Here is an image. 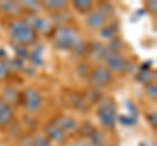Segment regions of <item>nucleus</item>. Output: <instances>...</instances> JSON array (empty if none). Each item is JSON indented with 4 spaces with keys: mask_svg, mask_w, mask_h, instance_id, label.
Returning a JSON list of instances; mask_svg holds the SVG:
<instances>
[{
    "mask_svg": "<svg viewBox=\"0 0 157 146\" xmlns=\"http://www.w3.org/2000/svg\"><path fill=\"white\" fill-rule=\"evenodd\" d=\"M9 34L12 39L16 42V45L26 47L33 45L37 41V33L34 29L24 20H16L9 24Z\"/></svg>",
    "mask_w": 157,
    "mask_h": 146,
    "instance_id": "1",
    "label": "nucleus"
},
{
    "mask_svg": "<svg viewBox=\"0 0 157 146\" xmlns=\"http://www.w3.org/2000/svg\"><path fill=\"white\" fill-rule=\"evenodd\" d=\"M80 42L77 30L72 26L59 27L54 35V45L60 50H73L77 43Z\"/></svg>",
    "mask_w": 157,
    "mask_h": 146,
    "instance_id": "2",
    "label": "nucleus"
},
{
    "mask_svg": "<svg viewBox=\"0 0 157 146\" xmlns=\"http://www.w3.org/2000/svg\"><path fill=\"white\" fill-rule=\"evenodd\" d=\"M98 119L107 129H114L117 121V107L111 99H105L98 107Z\"/></svg>",
    "mask_w": 157,
    "mask_h": 146,
    "instance_id": "3",
    "label": "nucleus"
},
{
    "mask_svg": "<svg viewBox=\"0 0 157 146\" xmlns=\"http://www.w3.org/2000/svg\"><path fill=\"white\" fill-rule=\"evenodd\" d=\"M89 81L90 85L94 89H101V87H106L109 86L113 82V73L109 68L106 67H97L94 71L90 73L89 76Z\"/></svg>",
    "mask_w": 157,
    "mask_h": 146,
    "instance_id": "4",
    "label": "nucleus"
},
{
    "mask_svg": "<svg viewBox=\"0 0 157 146\" xmlns=\"http://www.w3.org/2000/svg\"><path fill=\"white\" fill-rule=\"evenodd\" d=\"M21 98L24 100V107L29 112H37L42 108L43 98L42 95L34 89H26L22 93Z\"/></svg>",
    "mask_w": 157,
    "mask_h": 146,
    "instance_id": "5",
    "label": "nucleus"
},
{
    "mask_svg": "<svg viewBox=\"0 0 157 146\" xmlns=\"http://www.w3.org/2000/svg\"><path fill=\"white\" fill-rule=\"evenodd\" d=\"M105 60L109 69H113L115 72H124L130 65L128 61L126 60V57L119 51H111L109 48H107Z\"/></svg>",
    "mask_w": 157,
    "mask_h": 146,
    "instance_id": "6",
    "label": "nucleus"
},
{
    "mask_svg": "<svg viewBox=\"0 0 157 146\" xmlns=\"http://www.w3.org/2000/svg\"><path fill=\"white\" fill-rule=\"evenodd\" d=\"M29 25H30L34 31H38V33H43V34H47L52 30V25L50 21H47L46 18H42V17H38L36 14H30L28 17V21H26Z\"/></svg>",
    "mask_w": 157,
    "mask_h": 146,
    "instance_id": "7",
    "label": "nucleus"
},
{
    "mask_svg": "<svg viewBox=\"0 0 157 146\" xmlns=\"http://www.w3.org/2000/svg\"><path fill=\"white\" fill-rule=\"evenodd\" d=\"M13 120V110L11 104L0 98V126H8Z\"/></svg>",
    "mask_w": 157,
    "mask_h": 146,
    "instance_id": "8",
    "label": "nucleus"
},
{
    "mask_svg": "<svg viewBox=\"0 0 157 146\" xmlns=\"http://www.w3.org/2000/svg\"><path fill=\"white\" fill-rule=\"evenodd\" d=\"M54 124H55L56 126H59L63 132H75V130L78 128L77 125V121L71 118V116H60V118H58L54 120Z\"/></svg>",
    "mask_w": 157,
    "mask_h": 146,
    "instance_id": "9",
    "label": "nucleus"
},
{
    "mask_svg": "<svg viewBox=\"0 0 157 146\" xmlns=\"http://www.w3.org/2000/svg\"><path fill=\"white\" fill-rule=\"evenodd\" d=\"M45 130H46V133L48 136V138L52 140L54 142H56V144H64L66 142V140H67L66 133L63 132V130L59 128V126H56L54 123L52 124H48L46 126Z\"/></svg>",
    "mask_w": 157,
    "mask_h": 146,
    "instance_id": "10",
    "label": "nucleus"
},
{
    "mask_svg": "<svg viewBox=\"0 0 157 146\" xmlns=\"http://www.w3.org/2000/svg\"><path fill=\"white\" fill-rule=\"evenodd\" d=\"M86 24L92 29H102L106 24V17L100 11L92 12L86 18Z\"/></svg>",
    "mask_w": 157,
    "mask_h": 146,
    "instance_id": "11",
    "label": "nucleus"
},
{
    "mask_svg": "<svg viewBox=\"0 0 157 146\" xmlns=\"http://www.w3.org/2000/svg\"><path fill=\"white\" fill-rule=\"evenodd\" d=\"M0 8H2L4 12H7L8 14H20L24 11L21 4L14 3V2H4L0 4Z\"/></svg>",
    "mask_w": 157,
    "mask_h": 146,
    "instance_id": "12",
    "label": "nucleus"
},
{
    "mask_svg": "<svg viewBox=\"0 0 157 146\" xmlns=\"http://www.w3.org/2000/svg\"><path fill=\"white\" fill-rule=\"evenodd\" d=\"M73 7L80 13H89L93 9V2H89V0H76V2H73Z\"/></svg>",
    "mask_w": 157,
    "mask_h": 146,
    "instance_id": "13",
    "label": "nucleus"
},
{
    "mask_svg": "<svg viewBox=\"0 0 157 146\" xmlns=\"http://www.w3.org/2000/svg\"><path fill=\"white\" fill-rule=\"evenodd\" d=\"M3 94H4V98H6V102L9 104V103H14V102H17L18 99V91L14 89V87H11V86H8L4 89L3 91Z\"/></svg>",
    "mask_w": 157,
    "mask_h": 146,
    "instance_id": "14",
    "label": "nucleus"
},
{
    "mask_svg": "<svg viewBox=\"0 0 157 146\" xmlns=\"http://www.w3.org/2000/svg\"><path fill=\"white\" fill-rule=\"evenodd\" d=\"M117 34V26L114 24H111V25H105L104 27L101 29V37L102 38H106V39H113V38L115 37Z\"/></svg>",
    "mask_w": 157,
    "mask_h": 146,
    "instance_id": "15",
    "label": "nucleus"
},
{
    "mask_svg": "<svg viewBox=\"0 0 157 146\" xmlns=\"http://www.w3.org/2000/svg\"><path fill=\"white\" fill-rule=\"evenodd\" d=\"M136 78H137V81H140V82H143V84H151L152 82V80L155 78V75L152 73L149 69L148 71H143V69H140V72H139V75L136 76Z\"/></svg>",
    "mask_w": 157,
    "mask_h": 146,
    "instance_id": "16",
    "label": "nucleus"
},
{
    "mask_svg": "<svg viewBox=\"0 0 157 146\" xmlns=\"http://www.w3.org/2000/svg\"><path fill=\"white\" fill-rule=\"evenodd\" d=\"M89 138H90V145L92 146H105V138H104V136H102V133L100 132H97V130H94L90 136H89Z\"/></svg>",
    "mask_w": 157,
    "mask_h": 146,
    "instance_id": "17",
    "label": "nucleus"
},
{
    "mask_svg": "<svg viewBox=\"0 0 157 146\" xmlns=\"http://www.w3.org/2000/svg\"><path fill=\"white\" fill-rule=\"evenodd\" d=\"M42 52H43V46H38L36 50L32 53V60L34 63V65H42L43 64V59H42Z\"/></svg>",
    "mask_w": 157,
    "mask_h": 146,
    "instance_id": "18",
    "label": "nucleus"
},
{
    "mask_svg": "<svg viewBox=\"0 0 157 146\" xmlns=\"http://www.w3.org/2000/svg\"><path fill=\"white\" fill-rule=\"evenodd\" d=\"M118 120H119V123L122 125H124V126H131V125H134L136 124V121H137V116H131V115H121L119 118H117Z\"/></svg>",
    "mask_w": 157,
    "mask_h": 146,
    "instance_id": "19",
    "label": "nucleus"
},
{
    "mask_svg": "<svg viewBox=\"0 0 157 146\" xmlns=\"http://www.w3.org/2000/svg\"><path fill=\"white\" fill-rule=\"evenodd\" d=\"M45 5L50 9H56V11H59V9H63V8L67 7V2H63V0H59V2L51 0V2H46Z\"/></svg>",
    "mask_w": 157,
    "mask_h": 146,
    "instance_id": "20",
    "label": "nucleus"
},
{
    "mask_svg": "<svg viewBox=\"0 0 157 146\" xmlns=\"http://www.w3.org/2000/svg\"><path fill=\"white\" fill-rule=\"evenodd\" d=\"M13 48H14V51H16V53H17V56H18L20 60H24V59H28V57H29V52L26 50V47L14 45Z\"/></svg>",
    "mask_w": 157,
    "mask_h": 146,
    "instance_id": "21",
    "label": "nucleus"
},
{
    "mask_svg": "<svg viewBox=\"0 0 157 146\" xmlns=\"http://www.w3.org/2000/svg\"><path fill=\"white\" fill-rule=\"evenodd\" d=\"M33 142H34V146H52L50 144L47 137L45 136H37V137L33 138Z\"/></svg>",
    "mask_w": 157,
    "mask_h": 146,
    "instance_id": "22",
    "label": "nucleus"
},
{
    "mask_svg": "<svg viewBox=\"0 0 157 146\" xmlns=\"http://www.w3.org/2000/svg\"><path fill=\"white\" fill-rule=\"evenodd\" d=\"M147 94L149 95V98L152 99H156V97H157V86L155 84H148L147 85Z\"/></svg>",
    "mask_w": 157,
    "mask_h": 146,
    "instance_id": "23",
    "label": "nucleus"
},
{
    "mask_svg": "<svg viewBox=\"0 0 157 146\" xmlns=\"http://www.w3.org/2000/svg\"><path fill=\"white\" fill-rule=\"evenodd\" d=\"M24 5H25L28 9H32V11H41L42 7H41V4H39L38 2H25V3H22ZM21 4V5H22Z\"/></svg>",
    "mask_w": 157,
    "mask_h": 146,
    "instance_id": "24",
    "label": "nucleus"
},
{
    "mask_svg": "<svg viewBox=\"0 0 157 146\" xmlns=\"http://www.w3.org/2000/svg\"><path fill=\"white\" fill-rule=\"evenodd\" d=\"M121 47H122V41H121V39H111L110 46H109V50H111V51H118Z\"/></svg>",
    "mask_w": 157,
    "mask_h": 146,
    "instance_id": "25",
    "label": "nucleus"
},
{
    "mask_svg": "<svg viewBox=\"0 0 157 146\" xmlns=\"http://www.w3.org/2000/svg\"><path fill=\"white\" fill-rule=\"evenodd\" d=\"M7 77V67L6 64H3V61H0V80L6 78Z\"/></svg>",
    "mask_w": 157,
    "mask_h": 146,
    "instance_id": "26",
    "label": "nucleus"
},
{
    "mask_svg": "<svg viewBox=\"0 0 157 146\" xmlns=\"http://www.w3.org/2000/svg\"><path fill=\"white\" fill-rule=\"evenodd\" d=\"M148 119H149V121H151V124L155 126L156 128V125H157V119H156V114H151V115H148Z\"/></svg>",
    "mask_w": 157,
    "mask_h": 146,
    "instance_id": "27",
    "label": "nucleus"
},
{
    "mask_svg": "<svg viewBox=\"0 0 157 146\" xmlns=\"http://www.w3.org/2000/svg\"><path fill=\"white\" fill-rule=\"evenodd\" d=\"M148 7L151 8V11H152V13H156V11H157V3L155 2H148Z\"/></svg>",
    "mask_w": 157,
    "mask_h": 146,
    "instance_id": "28",
    "label": "nucleus"
},
{
    "mask_svg": "<svg viewBox=\"0 0 157 146\" xmlns=\"http://www.w3.org/2000/svg\"><path fill=\"white\" fill-rule=\"evenodd\" d=\"M73 146H92V145L88 144V142H84V141H78V142H76Z\"/></svg>",
    "mask_w": 157,
    "mask_h": 146,
    "instance_id": "29",
    "label": "nucleus"
}]
</instances>
